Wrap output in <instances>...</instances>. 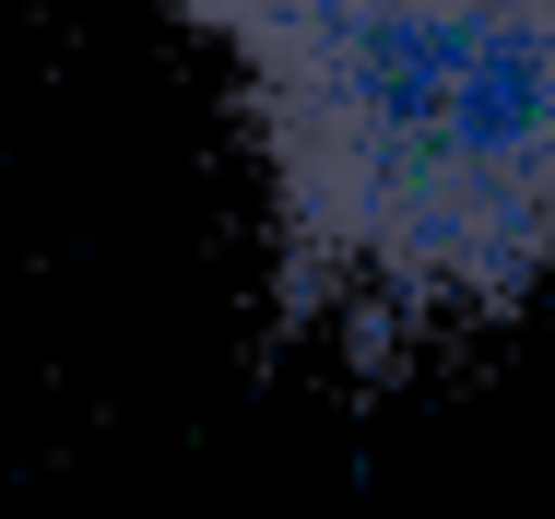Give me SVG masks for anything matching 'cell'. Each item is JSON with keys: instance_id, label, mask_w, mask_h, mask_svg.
<instances>
[{"instance_id": "obj_1", "label": "cell", "mask_w": 555, "mask_h": 519, "mask_svg": "<svg viewBox=\"0 0 555 519\" xmlns=\"http://www.w3.org/2000/svg\"><path fill=\"white\" fill-rule=\"evenodd\" d=\"M236 72L272 284L332 330L555 284V0H178Z\"/></svg>"}]
</instances>
